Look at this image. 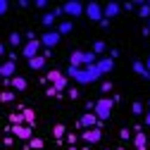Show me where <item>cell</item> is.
<instances>
[{"mask_svg":"<svg viewBox=\"0 0 150 150\" xmlns=\"http://www.w3.org/2000/svg\"><path fill=\"white\" fill-rule=\"evenodd\" d=\"M112 105H115V100H110V98H100V100H96V115H98L100 122L110 119V115H112Z\"/></svg>","mask_w":150,"mask_h":150,"instance_id":"obj_1","label":"cell"},{"mask_svg":"<svg viewBox=\"0 0 150 150\" xmlns=\"http://www.w3.org/2000/svg\"><path fill=\"white\" fill-rule=\"evenodd\" d=\"M79 126L81 129H100L103 122L98 119L96 112H86V115H81V119H79Z\"/></svg>","mask_w":150,"mask_h":150,"instance_id":"obj_2","label":"cell"},{"mask_svg":"<svg viewBox=\"0 0 150 150\" xmlns=\"http://www.w3.org/2000/svg\"><path fill=\"white\" fill-rule=\"evenodd\" d=\"M41 41L38 38H36V41H26L24 43V48H22V55H24V57L26 60H33V57H38V50H41Z\"/></svg>","mask_w":150,"mask_h":150,"instance_id":"obj_3","label":"cell"},{"mask_svg":"<svg viewBox=\"0 0 150 150\" xmlns=\"http://www.w3.org/2000/svg\"><path fill=\"white\" fill-rule=\"evenodd\" d=\"M10 134H14L17 138H22V141H31L33 138V129L26 126V124H17V126L10 129Z\"/></svg>","mask_w":150,"mask_h":150,"instance_id":"obj_4","label":"cell"},{"mask_svg":"<svg viewBox=\"0 0 150 150\" xmlns=\"http://www.w3.org/2000/svg\"><path fill=\"white\" fill-rule=\"evenodd\" d=\"M86 14L91 17L93 22H103V19H105V10H103L98 3H88V5H86Z\"/></svg>","mask_w":150,"mask_h":150,"instance_id":"obj_5","label":"cell"},{"mask_svg":"<svg viewBox=\"0 0 150 150\" xmlns=\"http://www.w3.org/2000/svg\"><path fill=\"white\" fill-rule=\"evenodd\" d=\"M62 10H64V14H69V17H81V14L86 12V7L79 3V0H71V3L62 5Z\"/></svg>","mask_w":150,"mask_h":150,"instance_id":"obj_6","label":"cell"},{"mask_svg":"<svg viewBox=\"0 0 150 150\" xmlns=\"http://www.w3.org/2000/svg\"><path fill=\"white\" fill-rule=\"evenodd\" d=\"M60 38H62V33H60V31H48V33H43L41 43H43L45 48H52V45H57V43H60Z\"/></svg>","mask_w":150,"mask_h":150,"instance_id":"obj_7","label":"cell"},{"mask_svg":"<svg viewBox=\"0 0 150 150\" xmlns=\"http://www.w3.org/2000/svg\"><path fill=\"white\" fill-rule=\"evenodd\" d=\"M81 138L91 145V143H98L100 138H103V129H86L83 134H81Z\"/></svg>","mask_w":150,"mask_h":150,"instance_id":"obj_8","label":"cell"},{"mask_svg":"<svg viewBox=\"0 0 150 150\" xmlns=\"http://www.w3.org/2000/svg\"><path fill=\"white\" fill-rule=\"evenodd\" d=\"M0 74H3V79H14V76H17V62H12V60L3 62V67H0Z\"/></svg>","mask_w":150,"mask_h":150,"instance_id":"obj_9","label":"cell"},{"mask_svg":"<svg viewBox=\"0 0 150 150\" xmlns=\"http://www.w3.org/2000/svg\"><path fill=\"white\" fill-rule=\"evenodd\" d=\"M86 52L83 50H74L71 55H69V67H86Z\"/></svg>","mask_w":150,"mask_h":150,"instance_id":"obj_10","label":"cell"},{"mask_svg":"<svg viewBox=\"0 0 150 150\" xmlns=\"http://www.w3.org/2000/svg\"><path fill=\"white\" fill-rule=\"evenodd\" d=\"M62 12H64L62 7H55L52 12H48V14H43V19H41V22H43V26H52V24H55V19H57V17H60Z\"/></svg>","mask_w":150,"mask_h":150,"instance_id":"obj_11","label":"cell"},{"mask_svg":"<svg viewBox=\"0 0 150 150\" xmlns=\"http://www.w3.org/2000/svg\"><path fill=\"white\" fill-rule=\"evenodd\" d=\"M26 86H29V81H26V76H22V74H17V76L12 79V91H17V93H24Z\"/></svg>","mask_w":150,"mask_h":150,"instance_id":"obj_12","label":"cell"},{"mask_svg":"<svg viewBox=\"0 0 150 150\" xmlns=\"http://www.w3.org/2000/svg\"><path fill=\"white\" fill-rule=\"evenodd\" d=\"M134 145H136V150H148V136H145V131H136Z\"/></svg>","mask_w":150,"mask_h":150,"instance_id":"obj_13","label":"cell"},{"mask_svg":"<svg viewBox=\"0 0 150 150\" xmlns=\"http://www.w3.org/2000/svg\"><path fill=\"white\" fill-rule=\"evenodd\" d=\"M98 69H100L103 74H110L112 69H115V60H112V57H100V60H98Z\"/></svg>","mask_w":150,"mask_h":150,"instance_id":"obj_14","label":"cell"},{"mask_svg":"<svg viewBox=\"0 0 150 150\" xmlns=\"http://www.w3.org/2000/svg\"><path fill=\"white\" fill-rule=\"evenodd\" d=\"M45 55H38V57H33V60H29V69H33V71H38V69H43L45 67Z\"/></svg>","mask_w":150,"mask_h":150,"instance_id":"obj_15","label":"cell"},{"mask_svg":"<svg viewBox=\"0 0 150 150\" xmlns=\"http://www.w3.org/2000/svg\"><path fill=\"white\" fill-rule=\"evenodd\" d=\"M119 10H122L119 3H107V5H105V17H107V19H112V17L119 14Z\"/></svg>","mask_w":150,"mask_h":150,"instance_id":"obj_16","label":"cell"},{"mask_svg":"<svg viewBox=\"0 0 150 150\" xmlns=\"http://www.w3.org/2000/svg\"><path fill=\"white\" fill-rule=\"evenodd\" d=\"M131 67H134V71L138 74V76H145V79H150V71H148V67H145L141 60H136V62L131 64Z\"/></svg>","mask_w":150,"mask_h":150,"instance_id":"obj_17","label":"cell"},{"mask_svg":"<svg viewBox=\"0 0 150 150\" xmlns=\"http://www.w3.org/2000/svg\"><path fill=\"white\" fill-rule=\"evenodd\" d=\"M22 115H24V124L33 129V124H36V112L29 110V107H24V110H22Z\"/></svg>","mask_w":150,"mask_h":150,"instance_id":"obj_18","label":"cell"},{"mask_svg":"<svg viewBox=\"0 0 150 150\" xmlns=\"http://www.w3.org/2000/svg\"><path fill=\"white\" fill-rule=\"evenodd\" d=\"M52 136L57 138V141H62V138L67 136V126H64V124H55V126H52Z\"/></svg>","mask_w":150,"mask_h":150,"instance_id":"obj_19","label":"cell"},{"mask_svg":"<svg viewBox=\"0 0 150 150\" xmlns=\"http://www.w3.org/2000/svg\"><path fill=\"white\" fill-rule=\"evenodd\" d=\"M138 17H145V19H150V5L148 3H143V0H138Z\"/></svg>","mask_w":150,"mask_h":150,"instance_id":"obj_20","label":"cell"},{"mask_svg":"<svg viewBox=\"0 0 150 150\" xmlns=\"http://www.w3.org/2000/svg\"><path fill=\"white\" fill-rule=\"evenodd\" d=\"M43 145H45V141L38 138V136H33V138L29 141V150H43Z\"/></svg>","mask_w":150,"mask_h":150,"instance_id":"obj_21","label":"cell"},{"mask_svg":"<svg viewBox=\"0 0 150 150\" xmlns=\"http://www.w3.org/2000/svg\"><path fill=\"white\" fill-rule=\"evenodd\" d=\"M67 81H69V76H64V74H62L60 79H55V81H52V86L62 93V91H67Z\"/></svg>","mask_w":150,"mask_h":150,"instance_id":"obj_22","label":"cell"},{"mask_svg":"<svg viewBox=\"0 0 150 150\" xmlns=\"http://www.w3.org/2000/svg\"><path fill=\"white\" fill-rule=\"evenodd\" d=\"M10 122H12V126L24 124V115H22V112H12V115H10Z\"/></svg>","mask_w":150,"mask_h":150,"instance_id":"obj_23","label":"cell"},{"mask_svg":"<svg viewBox=\"0 0 150 150\" xmlns=\"http://www.w3.org/2000/svg\"><path fill=\"white\" fill-rule=\"evenodd\" d=\"M14 93H17V91H12V88H5L0 98H3V103H12V100H14Z\"/></svg>","mask_w":150,"mask_h":150,"instance_id":"obj_24","label":"cell"},{"mask_svg":"<svg viewBox=\"0 0 150 150\" xmlns=\"http://www.w3.org/2000/svg\"><path fill=\"white\" fill-rule=\"evenodd\" d=\"M10 45H14V48H17V45H22V33H17V31L10 33Z\"/></svg>","mask_w":150,"mask_h":150,"instance_id":"obj_25","label":"cell"},{"mask_svg":"<svg viewBox=\"0 0 150 150\" xmlns=\"http://www.w3.org/2000/svg\"><path fill=\"white\" fill-rule=\"evenodd\" d=\"M45 96H48V98H62V93H60L57 88H55V86H48V91H45Z\"/></svg>","mask_w":150,"mask_h":150,"instance_id":"obj_26","label":"cell"},{"mask_svg":"<svg viewBox=\"0 0 150 150\" xmlns=\"http://www.w3.org/2000/svg\"><path fill=\"white\" fill-rule=\"evenodd\" d=\"M57 31H60V33H62V36H64V33H69V31H71V22H69V19H67V22H62V24H60V29H57Z\"/></svg>","mask_w":150,"mask_h":150,"instance_id":"obj_27","label":"cell"},{"mask_svg":"<svg viewBox=\"0 0 150 150\" xmlns=\"http://www.w3.org/2000/svg\"><path fill=\"white\" fill-rule=\"evenodd\" d=\"M143 110H145V107H143V103H134V105H131V112H134L136 117H138V115H143Z\"/></svg>","mask_w":150,"mask_h":150,"instance_id":"obj_28","label":"cell"},{"mask_svg":"<svg viewBox=\"0 0 150 150\" xmlns=\"http://www.w3.org/2000/svg\"><path fill=\"white\" fill-rule=\"evenodd\" d=\"M93 52H96V55L105 52V43H103V41H96V43H93Z\"/></svg>","mask_w":150,"mask_h":150,"instance_id":"obj_29","label":"cell"},{"mask_svg":"<svg viewBox=\"0 0 150 150\" xmlns=\"http://www.w3.org/2000/svg\"><path fill=\"white\" fill-rule=\"evenodd\" d=\"M100 91H103V93H110V91H112V81H103V83H100Z\"/></svg>","mask_w":150,"mask_h":150,"instance_id":"obj_30","label":"cell"},{"mask_svg":"<svg viewBox=\"0 0 150 150\" xmlns=\"http://www.w3.org/2000/svg\"><path fill=\"white\" fill-rule=\"evenodd\" d=\"M67 96H69L71 100H76V98H79V88H69V91H67Z\"/></svg>","mask_w":150,"mask_h":150,"instance_id":"obj_31","label":"cell"},{"mask_svg":"<svg viewBox=\"0 0 150 150\" xmlns=\"http://www.w3.org/2000/svg\"><path fill=\"white\" fill-rule=\"evenodd\" d=\"M129 134H131L129 129H122V131H119V138H122V141H129Z\"/></svg>","mask_w":150,"mask_h":150,"instance_id":"obj_32","label":"cell"},{"mask_svg":"<svg viewBox=\"0 0 150 150\" xmlns=\"http://www.w3.org/2000/svg\"><path fill=\"white\" fill-rule=\"evenodd\" d=\"M76 138H79L76 134H67V143H69V145H74V143H76Z\"/></svg>","mask_w":150,"mask_h":150,"instance_id":"obj_33","label":"cell"},{"mask_svg":"<svg viewBox=\"0 0 150 150\" xmlns=\"http://www.w3.org/2000/svg\"><path fill=\"white\" fill-rule=\"evenodd\" d=\"M122 7H124V10H126V12H131V10H136V7H138V5H136V3H124V5H122Z\"/></svg>","mask_w":150,"mask_h":150,"instance_id":"obj_34","label":"cell"},{"mask_svg":"<svg viewBox=\"0 0 150 150\" xmlns=\"http://www.w3.org/2000/svg\"><path fill=\"white\" fill-rule=\"evenodd\" d=\"M7 10H10V3H7V0H3V3H0V12H3V14H5Z\"/></svg>","mask_w":150,"mask_h":150,"instance_id":"obj_35","label":"cell"},{"mask_svg":"<svg viewBox=\"0 0 150 150\" xmlns=\"http://www.w3.org/2000/svg\"><path fill=\"white\" fill-rule=\"evenodd\" d=\"M5 145H7V148L12 145V134H7V136H5Z\"/></svg>","mask_w":150,"mask_h":150,"instance_id":"obj_36","label":"cell"},{"mask_svg":"<svg viewBox=\"0 0 150 150\" xmlns=\"http://www.w3.org/2000/svg\"><path fill=\"white\" fill-rule=\"evenodd\" d=\"M145 124H148V126H150V110H148V112H145Z\"/></svg>","mask_w":150,"mask_h":150,"instance_id":"obj_37","label":"cell"},{"mask_svg":"<svg viewBox=\"0 0 150 150\" xmlns=\"http://www.w3.org/2000/svg\"><path fill=\"white\" fill-rule=\"evenodd\" d=\"M145 67H148V71H150V57H148V64H145Z\"/></svg>","mask_w":150,"mask_h":150,"instance_id":"obj_38","label":"cell"},{"mask_svg":"<svg viewBox=\"0 0 150 150\" xmlns=\"http://www.w3.org/2000/svg\"><path fill=\"white\" fill-rule=\"evenodd\" d=\"M69 150H76V148H74V145H69Z\"/></svg>","mask_w":150,"mask_h":150,"instance_id":"obj_39","label":"cell"},{"mask_svg":"<svg viewBox=\"0 0 150 150\" xmlns=\"http://www.w3.org/2000/svg\"><path fill=\"white\" fill-rule=\"evenodd\" d=\"M148 26H150V19H148Z\"/></svg>","mask_w":150,"mask_h":150,"instance_id":"obj_40","label":"cell"},{"mask_svg":"<svg viewBox=\"0 0 150 150\" xmlns=\"http://www.w3.org/2000/svg\"><path fill=\"white\" fill-rule=\"evenodd\" d=\"M107 150H112V148H107Z\"/></svg>","mask_w":150,"mask_h":150,"instance_id":"obj_41","label":"cell"},{"mask_svg":"<svg viewBox=\"0 0 150 150\" xmlns=\"http://www.w3.org/2000/svg\"><path fill=\"white\" fill-rule=\"evenodd\" d=\"M148 5H150V3H148Z\"/></svg>","mask_w":150,"mask_h":150,"instance_id":"obj_42","label":"cell"}]
</instances>
